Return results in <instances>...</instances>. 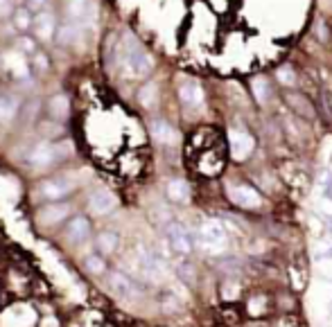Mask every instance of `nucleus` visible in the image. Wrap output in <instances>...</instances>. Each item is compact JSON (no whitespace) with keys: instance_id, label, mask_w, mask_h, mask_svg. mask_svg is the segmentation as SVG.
<instances>
[{"instance_id":"f257e3e1","label":"nucleus","mask_w":332,"mask_h":327,"mask_svg":"<svg viewBox=\"0 0 332 327\" xmlns=\"http://www.w3.org/2000/svg\"><path fill=\"white\" fill-rule=\"evenodd\" d=\"M120 54H122L124 68L129 70L131 77H147L151 72V68H154L151 56L140 48V43L134 39V36H126V39H124Z\"/></svg>"},{"instance_id":"f03ea898","label":"nucleus","mask_w":332,"mask_h":327,"mask_svg":"<svg viewBox=\"0 0 332 327\" xmlns=\"http://www.w3.org/2000/svg\"><path fill=\"white\" fill-rule=\"evenodd\" d=\"M70 152H72V144L68 142V140H66V142H57V144L39 142L30 152L28 163L34 169H45V167H50V165H55L57 160H63L66 156H70Z\"/></svg>"},{"instance_id":"7ed1b4c3","label":"nucleus","mask_w":332,"mask_h":327,"mask_svg":"<svg viewBox=\"0 0 332 327\" xmlns=\"http://www.w3.org/2000/svg\"><path fill=\"white\" fill-rule=\"evenodd\" d=\"M75 176L70 174H63V176H57V179H47L39 185L36 194L45 201H61L66 194H70L75 190Z\"/></svg>"},{"instance_id":"20e7f679","label":"nucleus","mask_w":332,"mask_h":327,"mask_svg":"<svg viewBox=\"0 0 332 327\" xmlns=\"http://www.w3.org/2000/svg\"><path fill=\"white\" fill-rule=\"evenodd\" d=\"M165 237L174 253H178V255H190L192 253V237L186 230V226H181L178 221H170L165 226Z\"/></svg>"},{"instance_id":"39448f33","label":"nucleus","mask_w":332,"mask_h":327,"mask_svg":"<svg viewBox=\"0 0 332 327\" xmlns=\"http://www.w3.org/2000/svg\"><path fill=\"white\" fill-rule=\"evenodd\" d=\"M68 215H70V205L68 203H63V201H50V203L36 212V221L41 226H57L63 219H68Z\"/></svg>"},{"instance_id":"423d86ee","label":"nucleus","mask_w":332,"mask_h":327,"mask_svg":"<svg viewBox=\"0 0 332 327\" xmlns=\"http://www.w3.org/2000/svg\"><path fill=\"white\" fill-rule=\"evenodd\" d=\"M109 289L113 291L115 295H120V298H138L140 295V287L134 282L129 276H124V273L120 271H111L109 273Z\"/></svg>"},{"instance_id":"0eeeda50","label":"nucleus","mask_w":332,"mask_h":327,"mask_svg":"<svg viewBox=\"0 0 332 327\" xmlns=\"http://www.w3.org/2000/svg\"><path fill=\"white\" fill-rule=\"evenodd\" d=\"M115 207H118V199H115L113 192L99 188L95 190L91 194V199H88V212L95 217H104L109 215V212H113Z\"/></svg>"},{"instance_id":"6e6552de","label":"nucleus","mask_w":332,"mask_h":327,"mask_svg":"<svg viewBox=\"0 0 332 327\" xmlns=\"http://www.w3.org/2000/svg\"><path fill=\"white\" fill-rule=\"evenodd\" d=\"M224 240H226V230L219 221L208 219L199 228V242L203 246H219V244H224Z\"/></svg>"},{"instance_id":"1a4fd4ad","label":"nucleus","mask_w":332,"mask_h":327,"mask_svg":"<svg viewBox=\"0 0 332 327\" xmlns=\"http://www.w3.org/2000/svg\"><path fill=\"white\" fill-rule=\"evenodd\" d=\"M226 192H228L231 199L242 207H258L260 205V194H258L251 185H244V183L242 185H231Z\"/></svg>"},{"instance_id":"9d476101","label":"nucleus","mask_w":332,"mask_h":327,"mask_svg":"<svg viewBox=\"0 0 332 327\" xmlns=\"http://www.w3.org/2000/svg\"><path fill=\"white\" fill-rule=\"evenodd\" d=\"M253 149V140L244 131H231V154L235 158H246Z\"/></svg>"},{"instance_id":"9b49d317","label":"nucleus","mask_w":332,"mask_h":327,"mask_svg":"<svg viewBox=\"0 0 332 327\" xmlns=\"http://www.w3.org/2000/svg\"><path fill=\"white\" fill-rule=\"evenodd\" d=\"M88 235H91V224H88L86 217H75V219H70V224H68V240L72 244L86 242Z\"/></svg>"},{"instance_id":"f8f14e48","label":"nucleus","mask_w":332,"mask_h":327,"mask_svg":"<svg viewBox=\"0 0 332 327\" xmlns=\"http://www.w3.org/2000/svg\"><path fill=\"white\" fill-rule=\"evenodd\" d=\"M34 27H36V36H39V41H50L52 36H55L57 20H55V16H52L50 12H39Z\"/></svg>"},{"instance_id":"ddd939ff","label":"nucleus","mask_w":332,"mask_h":327,"mask_svg":"<svg viewBox=\"0 0 332 327\" xmlns=\"http://www.w3.org/2000/svg\"><path fill=\"white\" fill-rule=\"evenodd\" d=\"M178 97H181V102L186 104V106H190V108L201 106V102H203L201 88L194 84V81H188V84H183L181 88H178Z\"/></svg>"},{"instance_id":"4468645a","label":"nucleus","mask_w":332,"mask_h":327,"mask_svg":"<svg viewBox=\"0 0 332 327\" xmlns=\"http://www.w3.org/2000/svg\"><path fill=\"white\" fill-rule=\"evenodd\" d=\"M20 111V102L16 95H0V124L12 122Z\"/></svg>"},{"instance_id":"2eb2a0df","label":"nucleus","mask_w":332,"mask_h":327,"mask_svg":"<svg viewBox=\"0 0 332 327\" xmlns=\"http://www.w3.org/2000/svg\"><path fill=\"white\" fill-rule=\"evenodd\" d=\"M165 194H167V199L170 201H174V203H186V201L190 199V188H188L186 181L172 179L170 183H167V188H165Z\"/></svg>"},{"instance_id":"dca6fc26","label":"nucleus","mask_w":332,"mask_h":327,"mask_svg":"<svg viewBox=\"0 0 332 327\" xmlns=\"http://www.w3.org/2000/svg\"><path fill=\"white\" fill-rule=\"evenodd\" d=\"M151 136H154L156 142H161V144H172L174 140H176L174 129L165 120H151Z\"/></svg>"},{"instance_id":"f3484780","label":"nucleus","mask_w":332,"mask_h":327,"mask_svg":"<svg viewBox=\"0 0 332 327\" xmlns=\"http://www.w3.org/2000/svg\"><path fill=\"white\" fill-rule=\"evenodd\" d=\"M3 64H5V68L12 70V75L18 77V79H25V77L30 75V68L23 61V54H5Z\"/></svg>"},{"instance_id":"a211bd4d","label":"nucleus","mask_w":332,"mask_h":327,"mask_svg":"<svg viewBox=\"0 0 332 327\" xmlns=\"http://www.w3.org/2000/svg\"><path fill=\"white\" fill-rule=\"evenodd\" d=\"M68 113H70V102H68V97L59 93V95H55L50 100V115L57 117V120H63V117H68Z\"/></svg>"},{"instance_id":"6ab92c4d","label":"nucleus","mask_w":332,"mask_h":327,"mask_svg":"<svg viewBox=\"0 0 332 327\" xmlns=\"http://www.w3.org/2000/svg\"><path fill=\"white\" fill-rule=\"evenodd\" d=\"M118 235L115 232H111V230H104V232H99L97 235V248L104 253V255H111V253H115L118 251Z\"/></svg>"},{"instance_id":"aec40b11","label":"nucleus","mask_w":332,"mask_h":327,"mask_svg":"<svg viewBox=\"0 0 332 327\" xmlns=\"http://www.w3.org/2000/svg\"><path fill=\"white\" fill-rule=\"evenodd\" d=\"M79 25L75 23H66V25H61L59 29H55L57 32V43L59 45H68V43H75V39H77V34H79Z\"/></svg>"},{"instance_id":"412c9836","label":"nucleus","mask_w":332,"mask_h":327,"mask_svg":"<svg viewBox=\"0 0 332 327\" xmlns=\"http://www.w3.org/2000/svg\"><path fill=\"white\" fill-rule=\"evenodd\" d=\"M156 97H158V93H156V84H151V81H149V84L142 86V88H140V93H138L140 104H142V106H147V108L154 106V104H156Z\"/></svg>"},{"instance_id":"4be33fe9","label":"nucleus","mask_w":332,"mask_h":327,"mask_svg":"<svg viewBox=\"0 0 332 327\" xmlns=\"http://www.w3.org/2000/svg\"><path fill=\"white\" fill-rule=\"evenodd\" d=\"M84 269H86V273H91V276H102L107 264H104V259L99 255H88L84 259Z\"/></svg>"},{"instance_id":"5701e85b","label":"nucleus","mask_w":332,"mask_h":327,"mask_svg":"<svg viewBox=\"0 0 332 327\" xmlns=\"http://www.w3.org/2000/svg\"><path fill=\"white\" fill-rule=\"evenodd\" d=\"M39 106H41V102L36 100V97H34V100H30L23 106V111H20V117H23L25 122H32V120H34V115H36V111H39Z\"/></svg>"},{"instance_id":"b1692460","label":"nucleus","mask_w":332,"mask_h":327,"mask_svg":"<svg viewBox=\"0 0 332 327\" xmlns=\"http://www.w3.org/2000/svg\"><path fill=\"white\" fill-rule=\"evenodd\" d=\"M14 25L18 29H28L30 27V25H32V16H30L28 9H18V12L14 14Z\"/></svg>"},{"instance_id":"393cba45","label":"nucleus","mask_w":332,"mask_h":327,"mask_svg":"<svg viewBox=\"0 0 332 327\" xmlns=\"http://www.w3.org/2000/svg\"><path fill=\"white\" fill-rule=\"evenodd\" d=\"M178 276H181V280H186L188 284L194 282V266L188 262H181L178 264Z\"/></svg>"},{"instance_id":"a878e982","label":"nucleus","mask_w":332,"mask_h":327,"mask_svg":"<svg viewBox=\"0 0 332 327\" xmlns=\"http://www.w3.org/2000/svg\"><path fill=\"white\" fill-rule=\"evenodd\" d=\"M12 14V0H0V18Z\"/></svg>"},{"instance_id":"bb28decb","label":"nucleus","mask_w":332,"mask_h":327,"mask_svg":"<svg viewBox=\"0 0 332 327\" xmlns=\"http://www.w3.org/2000/svg\"><path fill=\"white\" fill-rule=\"evenodd\" d=\"M163 309H165V311H178V300L170 295V298L165 300V305H163Z\"/></svg>"},{"instance_id":"cd10ccee","label":"nucleus","mask_w":332,"mask_h":327,"mask_svg":"<svg viewBox=\"0 0 332 327\" xmlns=\"http://www.w3.org/2000/svg\"><path fill=\"white\" fill-rule=\"evenodd\" d=\"M273 327H300V325H298L296 318H283V320H278Z\"/></svg>"},{"instance_id":"c85d7f7f","label":"nucleus","mask_w":332,"mask_h":327,"mask_svg":"<svg viewBox=\"0 0 332 327\" xmlns=\"http://www.w3.org/2000/svg\"><path fill=\"white\" fill-rule=\"evenodd\" d=\"M45 5H47V0H30V9H32V12H41Z\"/></svg>"},{"instance_id":"c756f323","label":"nucleus","mask_w":332,"mask_h":327,"mask_svg":"<svg viewBox=\"0 0 332 327\" xmlns=\"http://www.w3.org/2000/svg\"><path fill=\"white\" fill-rule=\"evenodd\" d=\"M34 64H36V68H39V70H47V61H45V56H43V54L36 56Z\"/></svg>"},{"instance_id":"7c9ffc66","label":"nucleus","mask_w":332,"mask_h":327,"mask_svg":"<svg viewBox=\"0 0 332 327\" xmlns=\"http://www.w3.org/2000/svg\"><path fill=\"white\" fill-rule=\"evenodd\" d=\"M20 48H23V50H28V52H32V50H34V43H32V41L30 39H20Z\"/></svg>"},{"instance_id":"2f4dec72","label":"nucleus","mask_w":332,"mask_h":327,"mask_svg":"<svg viewBox=\"0 0 332 327\" xmlns=\"http://www.w3.org/2000/svg\"><path fill=\"white\" fill-rule=\"evenodd\" d=\"M41 327H57V320L55 318H47V320H43V325Z\"/></svg>"},{"instance_id":"473e14b6","label":"nucleus","mask_w":332,"mask_h":327,"mask_svg":"<svg viewBox=\"0 0 332 327\" xmlns=\"http://www.w3.org/2000/svg\"><path fill=\"white\" fill-rule=\"evenodd\" d=\"M12 3H23V0H12Z\"/></svg>"}]
</instances>
